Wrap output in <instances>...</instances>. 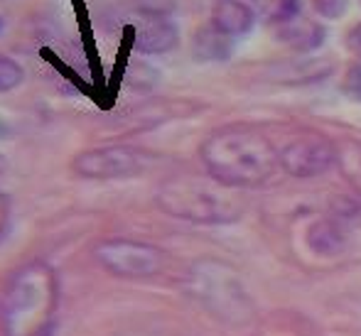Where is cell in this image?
<instances>
[{
    "label": "cell",
    "instance_id": "ac0fdd59",
    "mask_svg": "<svg viewBox=\"0 0 361 336\" xmlns=\"http://www.w3.org/2000/svg\"><path fill=\"white\" fill-rule=\"evenodd\" d=\"M5 133H8V128H5V123L0 120V135H5Z\"/></svg>",
    "mask_w": 361,
    "mask_h": 336
},
{
    "label": "cell",
    "instance_id": "e0dca14e",
    "mask_svg": "<svg viewBox=\"0 0 361 336\" xmlns=\"http://www.w3.org/2000/svg\"><path fill=\"white\" fill-rule=\"evenodd\" d=\"M347 44H349V49L357 54V57H361V23L352 30V32H349Z\"/></svg>",
    "mask_w": 361,
    "mask_h": 336
},
{
    "label": "cell",
    "instance_id": "3957f363",
    "mask_svg": "<svg viewBox=\"0 0 361 336\" xmlns=\"http://www.w3.org/2000/svg\"><path fill=\"white\" fill-rule=\"evenodd\" d=\"M157 206L175 218L192 223H231L243 213L238 187L224 185L216 177H175L157 192Z\"/></svg>",
    "mask_w": 361,
    "mask_h": 336
},
{
    "label": "cell",
    "instance_id": "6da1fadb",
    "mask_svg": "<svg viewBox=\"0 0 361 336\" xmlns=\"http://www.w3.org/2000/svg\"><path fill=\"white\" fill-rule=\"evenodd\" d=\"M59 302L57 273L42 261L15 270L0 302L5 336H49Z\"/></svg>",
    "mask_w": 361,
    "mask_h": 336
},
{
    "label": "cell",
    "instance_id": "7c38bea8",
    "mask_svg": "<svg viewBox=\"0 0 361 336\" xmlns=\"http://www.w3.org/2000/svg\"><path fill=\"white\" fill-rule=\"evenodd\" d=\"M253 13L268 25H281L300 15V0H253Z\"/></svg>",
    "mask_w": 361,
    "mask_h": 336
},
{
    "label": "cell",
    "instance_id": "ba28073f",
    "mask_svg": "<svg viewBox=\"0 0 361 336\" xmlns=\"http://www.w3.org/2000/svg\"><path fill=\"white\" fill-rule=\"evenodd\" d=\"M253 23H256V13L251 5L241 0H216L212 8V25L231 39L251 32Z\"/></svg>",
    "mask_w": 361,
    "mask_h": 336
},
{
    "label": "cell",
    "instance_id": "8fae6325",
    "mask_svg": "<svg viewBox=\"0 0 361 336\" xmlns=\"http://www.w3.org/2000/svg\"><path fill=\"white\" fill-rule=\"evenodd\" d=\"M307 243L314 253H322V256H332L339 248L344 246V233L337 223L332 221H317L307 231Z\"/></svg>",
    "mask_w": 361,
    "mask_h": 336
},
{
    "label": "cell",
    "instance_id": "4fadbf2b",
    "mask_svg": "<svg viewBox=\"0 0 361 336\" xmlns=\"http://www.w3.org/2000/svg\"><path fill=\"white\" fill-rule=\"evenodd\" d=\"M23 81H25V69L15 59L0 54V94H8V91L18 89Z\"/></svg>",
    "mask_w": 361,
    "mask_h": 336
},
{
    "label": "cell",
    "instance_id": "9c48e42d",
    "mask_svg": "<svg viewBox=\"0 0 361 336\" xmlns=\"http://www.w3.org/2000/svg\"><path fill=\"white\" fill-rule=\"evenodd\" d=\"M278 39L286 42L290 49L310 52V49H317L322 44L324 30L319 25H314L312 20L302 18V15H295V18L278 25Z\"/></svg>",
    "mask_w": 361,
    "mask_h": 336
},
{
    "label": "cell",
    "instance_id": "30bf717a",
    "mask_svg": "<svg viewBox=\"0 0 361 336\" xmlns=\"http://www.w3.org/2000/svg\"><path fill=\"white\" fill-rule=\"evenodd\" d=\"M195 54L197 59L204 62H221L231 54V37H226L224 32H219L214 25L200 30L195 37Z\"/></svg>",
    "mask_w": 361,
    "mask_h": 336
},
{
    "label": "cell",
    "instance_id": "8992f818",
    "mask_svg": "<svg viewBox=\"0 0 361 336\" xmlns=\"http://www.w3.org/2000/svg\"><path fill=\"white\" fill-rule=\"evenodd\" d=\"M334 162V147L319 135H305L286 145L281 152L283 170L293 177H317L327 172Z\"/></svg>",
    "mask_w": 361,
    "mask_h": 336
},
{
    "label": "cell",
    "instance_id": "2e32d148",
    "mask_svg": "<svg viewBox=\"0 0 361 336\" xmlns=\"http://www.w3.org/2000/svg\"><path fill=\"white\" fill-rule=\"evenodd\" d=\"M8 218H10V199L0 192V238H3L5 228H8Z\"/></svg>",
    "mask_w": 361,
    "mask_h": 336
},
{
    "label": "cell",
    "instance_id": "d6986e66",
    "mask_svg": "<svg viewBox=\"0 0 361 336\" xmlns=\"http://www.w3.org/2000/svg\"><path fill=\"white\" fill-rule=\"evenodd\" d=\"M0 30H3V18H0Z\"/></svg>",
    "mask_w": 361,
    "mask_h": 336
},
{
    "label": "cell",
    "instance_id": "5bb4252c",
    "mask_svg": "<svg viewBox=\"0 0 361 336\" xmlns=\"http://www.w3.org/2000/svg\"><path fill=\"white\" fill-rule=\"evenodd\" d=\"M312 3H314V10H317L322 18L337 20L347 13L349 0H312Z\"/></svg>",
    "mask_w": 361,
    "mask_h": 336
},
{
    "label": "cell",
    "instance_id": "5b68a950",
    "mask_svg": "<svg viewBox=\"0 0 361 336\" xmlns=\"http://www.w3.org/2000/svg\"><path fill=\"white\" fill-rule=\"evenodd\" d=\"M94 258L99 266L109 270L116 278H152L165 266V256L160 248L150 246V243L128 241V238H109L101 241L94 248Z\"/></svg>",
    "mask_w": 361,
    "mask_h": 336
},
{
    "label": "cell",
    "instance_id": "9a60e30c",
    "mask_svg": "<svg viewBox=\"0 0 361 336\" xmlns=\"http://www.w3.org/2000/svg\"><path fill=\"white\" fill-rule=\"evenodd\" d=\"M344 89L354 96V99H361V62L354 64L352 69L347 71V79H344Z\"/></svg>",
    "mask_w": 361,
    "mask_h": 336
},
{
    "label": "cell",
    "instance_id": "277c9868",
    "mask_svg": "<svg viewBox=\"0 0 361 336\" xmlns=\"http://www.w3.org/2000/svg\"><path fill=\"white\" fill-rule=\"evenodd\" d=\"M152 155L138 147L128 145H106L84 150L72 160V172L84 180H126V177H138L150 167Z\"/></svg>",
    "mask_w": 361,
    "mask_h": 336
},
{
    "label": "cell",
    "instance_id": "52a82bcc",
    "mask_svg": "<svg viewBox=\"0 0 361 336\" xmlns=\"http://www.w3.org/2000/svg\"><path fill=\"white\" fill-rule=\"evenodd\" d=\"M177 44V27L160 13H145L135 25L133 49L140 54H162Z\"/></svg>",
    "mask_w": 361,
    "mask_h": 336
},
{
    "label": "cell",
    "instance_id": "7a4b0ae2",
    "mask_svg": "<svg viewBox=\"0 0 361 336\" xmlns=\"http://www.w3.org/2000/svg\"><path fill=\"white\" fill-rule=\"evenodd\" d=\"M202 160L212 177L241 189L271 180L281 165V152L251 128H224L204 140Z\"/></svg>",
    "mask_w": 361,
    "mask_h": 336
}]
</instances>
